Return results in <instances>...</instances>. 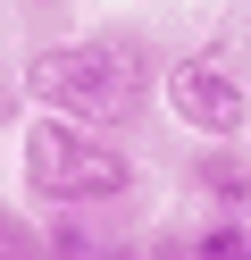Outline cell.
Returning <instances> with one entry per match:
<instances>
[{"instance_id": "6da1fadb", "label": "cell", "mask_w": 251, "mask_h": 260, "mask_svg": "<svg viewBox=\"0 0 251 260\" xmlns=\"http://www.w3.org/2000/svg\"><path fill=\"white\" fill-rule=\"evenodd\" d=\"M25 92L42 101V118H76V126H134L159 92L151 59L134 42H50V51L25 59Z\"/></svg>"}, {"instance_id": "7a4b0ae2", "label": "cell", "mask_w": 251, "mask_h": 260, "mask_svg": "<svg viewBox=\"0 0 251 260\" xmlns=\"http://www.w3.org/2000/svg\"><path fill=\"white\" fill-rule=\"evenodd\" d=\"M17 168H25L33 210H109L134 193V151L100 126H76V118H33Z\"/></svg>"}, {"instance_id": "3957f363", "label": "cell", "mask_w": 251, "mask_h": 260, "mask_svg": "<svg viewBox=\"0 0 251 260\" xmlns=\"http://www.w3.org/2000/svg\"><path fill=\"white\" fill-rule=\"evenodd\" d=\"M159 101L176 109L201 143H243L251 135V84L234 68H218V59H201V51H184V59L159 68Z\"/></svg>"}, {"instance_id": "277c9868", "label": "cell", "mask_w": 251, "mask_h": 260, "mask_svg": "<svg viewBox=\"0 0 251 260\" xmlns=\"http://www.w3.org/2000/svg\"><path fill=\"white\" fill-rule=\"evenodd\" d=\"M193 185L218 202V218H251V159H234L226 143H209L193 159Z\"/></svg>"}, {"instance_id": "5b68a950", "label": "cell", "mask_w": 251, "mask_h": 260, "mask_svg": "<svg viewBox=\"0 0 251 260\" xmlns=\"http://www.w3.org/2000/svg\"><path fill=\"white\" fill-rule=\"evenodd\" d=\"M109 243H92V210H42V260H100Z\"/></svg>"}, {"instance_id": "8992f818", "label": "cell", "mask_w": 251, "mask_h": 260, "mask_svg": "<svg viewBox=\"0 0 251 260\" xmlns=\"http://www.w3.org/2000/svg\"><path fill=\"white\" fill-rule=\"evenodd\" d=\"M184 260H251V218H209L184 235Z\"/></svg>"}, {"instance_id": "52a82bcc", "label": "cell", "mask_w": 251, "mask_h": 260, "mask_svg": "<svg viewBox=\"0 0 251 260\" xmlns=\"http://www.w3.org/2000/svg\"><path fill=\"white\" fill-rule=\"evenodd\" d=\"M0 260H42V226H25L9 202H0Z\"/></svg>"}, {"instance_id": "ba28073f", "label": "cell", "mask_w": 251, "mask_h": 260, "mask_svg": "<svg viewBox=\"0 0 251 260\" xmlns=\"http://www.w3.org/2000/svg\"><path fill=\"white\" fill-rule=\"evenodd\" d=\"M100 260H142V252H134V243H109V252H100Z\"/></svg>"}]
</instances>
